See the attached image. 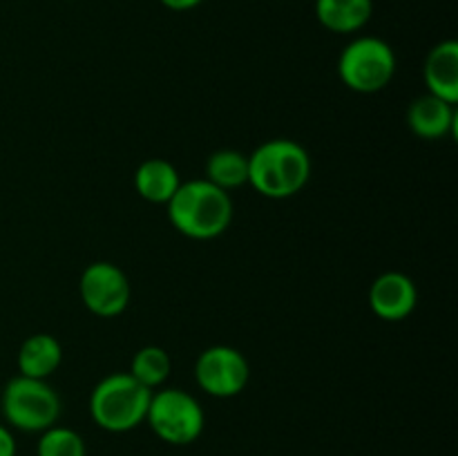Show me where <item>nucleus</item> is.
I'll return each mask as SVG.
<instances>
[{"instance_id":"f257e3e1","label":"nucleus","mask_w":458,"mask_h":456,"mask_svg":"<svg viewBox=\"0 0 458 456\" xmlns=\"http://www.w3.org/2000/svg\"><path fill=\"white\" fill-rule=\"evenodd\" d=\"M311 179V156L291 139H271L249 156V183L268 199H289Z\"/></svg>"},{"instance_id":"f03ea898","label":"nucleus","mask_w":458,"mask_h":456,"mask_svg":"<svg viewBox=\"0 0 458 456\" xmlns=\"http://www.w3.org/2000/svg\"><path fill=\"white\" fill-rule=\"evenodd\" d=\"M165 206L173 226L191 240H215L233 222L231 195L206 179L182 183Z\"/></svg>"},{"instance_id":"7ed1b4c3","label":"nucleus","mask_w":458,"mask_h":456,"mask_svg":"<svg viewBox=\"0 0 458 456\" xmlns=\"http://www.w3.org/2000/svg\"><path fill=\"white\" fill-rule=\"evenodd\" d=\"M152 389L125 374H110L98 380L89 393V416L94 425L110 434L132 432L146 423Z\"/></svg>"},{"instance_id":"20e7f679","label":"nucleus","mask_w":458,"mask_h":456,"mask_svg":"<svg viewBox=\"0 0 458 456\" xmlns=\"http://www.w3.org/2000/svg\"><path fill=\"white\" fill-rule=\"evenodd\" d=\"M396 74V54L378 36H358L338 58V76L352 92L376 94Z\"/></svg>"},{"instance_id":"39448f33","label":"nucleus","mask_w":458,"mask_h":456,"mask_svg":"<svg viewBox=\"0 0 458 456\" xmlns=\"http://www.w3.org/2000/svg\"><path fill=\"white\" fill-rule=\"evenodd\" d=\"M146 423L168 445H191L204 434L206 414L192 393L186 389L168 387L152 392Z\"/></svg>"},{"instance_id":"423d86ee","label":"nucleus","mask_w":458,"mask_h":456,"mask_svg":"<svg viewBox=\"0 0 458 456\" xmlns=\"http://www.w3.org/2000/svg\"><path fill=\"white\" fill-rule=\"evenodd\" d=\"M0 407L7 425L30 434L45 432L61 416V398L52 384L27 376H16L4 384Z\"/></svg>"},{"instance_id":"0eeeda50","label":"nucleus","mask_w":458,"mask_h":456,"mask_svg":"<svg viewBox=\"0 0 458 456\" xmlns=\"http://www.w3.org/2000/svg\"><path fill=\"white\" fill-rule=\"evenodd\" d=\"M250 378V367L244 353L235 347L215 344L204 349L195 362V380L199 389L215 398L240 396Z\"/></svg>"},{"instance_id":"6e6552de","label":"nucleus","mask_w":458,"mask_h":456,"mask_svg":"<svg viewBox=\"0 0 458 456\" xmlns=\"http://www.w3.org/2000/svg\"><path fill=\"white\" fill-rule=\"evenodd\" d=\"M79 293L85 308L98 317H116L128 308V275L112 262H92L79 280Z\"/></svg>"},{"instance_id":"1a4fd4ad","label":"nucleus","mask_w":458,"mask_h":456,"mask_svg":"<svg viewBox=\"0 0 458 456\" xmlns=\"http://www.w3.org/2000/svg\"><path fill=\"white\" fill-rule=\"evenodd\" d=\"M419 291L414 280L401 271H387L369 286V307L385 322H403L414 313Z\"/></svg>"},{"instance_id":"9d476101","label":"nucleus","mask_w":458,"mask_h":456,"mask_svg":"<svg viewBox=\"0 0 458 456\" xmlns=\"http://www.w3.org/2000/svg\"><path fill=\"white\" fill-rule=\"evenodd\" d=\"M456 121L458 116L454 106L429 92L414 98L410 110H407L410 130L419 139H428V141L456 134Z\"/></svg>"},{"instance_id":"9b49d317","label":"nucleus","mask_w":458,"mask_h":456,"mask_svg":"<svg viewBox=\"0 0 458 456\" xmlns=\"http://www.w3.org/2000/svg\"><path fill=\"white\" fill-rule=\"evenodd\" d=\"M428 92L456 106L458 101V43L441 40L429 49L423 67Z\"/></svg>"},{"instance_id":"f8f14e48","label":"nucleus","mask_w":458,"mask_h":456,"mask_svg":"<svg viewBox=\"0 0 458 456\" xmlns=\"http://www.w3.org/2000/svg\"><path fill=\"white\" fill-rule=\"evenodd\" d=\"M316 18L334 34L360 31L374 16V0H316Z\"/></svg>"},{"instance_id":"ddd939ff","label":"nucleus","mask_w":458,"mask_h":456,"mask_svg":"<svg viewBox=\"0 0 458 456\" xmlns=\"http://www.w3.org/2000/svg\"><path fill=\"white\" fill-rule=\"evenodd\" d=\"M63 362V347L54 335L34 334L18 349V371L21 376L47 380Z\"/></svg>"},{"instance_id":"4468645a","label":"nucleus","mask_w":458,"mask_h":456,"mask_svg":"<svg viewBox=\"0 0 458 456\" xmlns=\"http://www.w3.org/2000/svg\"><path fill=\"white\" fill-rule=\"evenodd\" d=\"M179 186L177 168L165 159H146L134 170V188L150 204H168Z\"/></svg>"},{"instance_id":"2eb2a0df","label":"nucleus","mask_w":458,"mask_h":456,"mask_svg":"<svg viewBox=\"0 0 458 456\" xmlns=\"http://www.w3.org/2000/svg\"><path fill=\"white\" fill-rule=\"evenodd\" d=\"M206 182L222 190H235V188L249 183V156L237 150H217L206 161Z\"/></svg>"},{"instance_id":"dca6fc26","label":"nucleus","mask_w":458,"mask_h":456,"mask_svg":"<svg viewBox=\"0 0 458 456\" xmlns=\"http://www.w3.org/2000/svg\"><path fill=\"white\" fill-rule=\"evenodd\" d=\"M170 371H173V360H170V353L164 347H157V344H148L141 347L132 356L130 362V371L134 380L143 384L148 389H159L161 384L168 380Z\"/></svg>"},{"instance_id":"f3484780","label":"nucleus","mask_w":458,"mask_h":456,"mask_svg":"<svg viewBox=\"0 0 458 456\" xmlns=\"http://www.w3.org/2000/svg\"><path fill=\"white\" fill-rule=\"evenodd\" d=\"M36 456H88V447L76 429L52 425L40 432Z\"/></svg>"},{"instance_id":"a211bd4d","label":"nucleus","mask_w":458,"mask_h":456,"mask_svg":"<svg viewBox=\"0 0 458 456\" xmlns=\"http://www.w3.org/2000/svg\"><path fill=\"white\" fill-rule=\"evenodd\" d=\"M18 443L7 425H0V456H16Z\"/></svg>"},{"instance_id":"6ab92c4d","label":"nucleus","mask_w":458,"mask_h":456,"mask_svg":"<svg viewBox=\"0 0 458 456\" xmlns=\"http://www.w3.org/2000/svg\"><path fill=\"white\" fill-rule=\"evenodd\" d=\"M159 3L170 12H191V9L199 7L204 0H159Z\"/></svg>"}]
</instances>
